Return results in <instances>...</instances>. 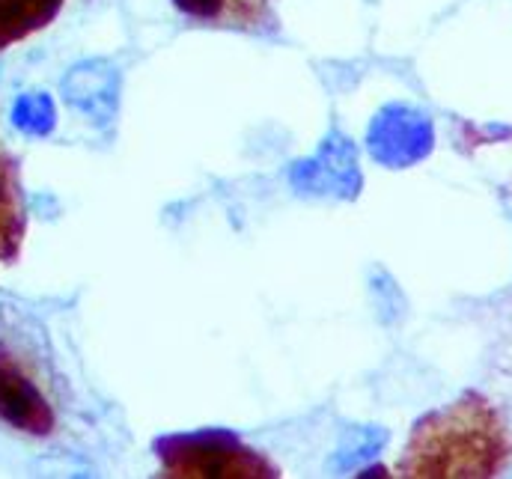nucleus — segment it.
Returning <instances> with one entry per match:
<instances>
[{
  "instance_id": "nucleus-9",
  "label": "nucleus",
  "mask_w": 512,
  "mask_h": 479,
  "mask_svg": "<svg viewBox=\"0 0 512 479\" xmlns=\"http://www.w3.org/2000/svg\"><path fill=\"white\" fill-rule=\"evenodd\" d=\"M390 435L382 426H352L343 432L337 450L328 459V471L331 474H349L364 468L367 462H373L384 447H387Z\"/></svg>"
},
{
  "instance_id": "nucleus-7",
  "label": "nucleus",
  "mask_w": 512,
  "mask_h": 479,
  "mask_svg": "<svg viewBox=\"0 0 512 479\" xmlns=\"http://www.w3.org/2000/svg\"><path fill=\"white\" fill-rule=\"evenodd\" d=\"M173 6L185 18L221 30H239L254 36L277 30L274 0H173Z\"/></svg>"
},
{
  "instance_id": "nucleus-1",
  "label": "nucleus",
  "mask_w": 512,
  "mask_h": 479,
  "mask_svg": "<svg viewBox=\"0 0 512 479\" xmlns=\"http://www.w3.org/2000/svg\"><path fill=\"white\" fill-rule=\"evenodd\" d=\"M510 450L501 414L471 393L417 420L396 468L402 477H495Z\"/></svg>"
},
{
  "instance_id": "nucleus-6",
  "label": "nucleus",
  "mask_w": 512,
  "mask_h": 479,
  "mask_svg": "<svg viewBox=\"0 0 512 479\" xmlns=\"http://www.w3.org/2000/svg\"><path fill=\"white\" fill-rule=\"evenodd\" d=\"M0 420L27 435H51L57 414L21 360L0 346Z\"/></svg>"
},
{
  "instance_id": "nucleus-4",
  "label": "nucleus",
  "mask_w": 512,
  "mask_h": 479,
  "mask_svg": "<svg viewBox=\"0 0 512 479\" xmlns=\"http://www.w3.org/2000/svg\"><path fill=\"white\" fill-rule=\"evenodd\" d=\"M370 155L390 170L414 167L435 149V128L426 111L402 102H390L367 128Z\"/></svg>"
},
{
  "instance_id": "nucleus-3",
  "label": "nucleus",
  "mask_w": 512,
  "mask_h": 479,
  "mask_svg": "<svg viewBox=\"0 0 512 479\" xmlns=\"http://www.w3.org/2000/svg\"><path fill=\"white\" fill-rule=\"evenodd\" d=\"M286 179L301 197L352 203L364 188L358 146L343 131L331 128L310 155L292 161Z\"/></svg>"
},
{
  "instance_id": "nucleus-8",
  "label": "nucleus",
  "mask_w": 512,
  "mask_h": 479,
  "mask_svg": "<svg viewBox=\"0 0 512 479\" xmlns=\"http://www.w3.org/2000/svg\"><path fill=\"white\" fill-rule=\"evenodd\" d=\"M63 0H0V48L54 21Z\"/></svg>"
},
{
  "instance_id": "nucleus-11",
  "label": "nucleus",
  "mask_w": 512,
  "mask_h": 479,
  "mask_svg": "<svg viewBox=\"0 0 512 479\" xmlns=\"http://www.w3.org/2000/svg\"><path fill=\"white\" fill-rule=\"evenodd\" d=\"M12 125L27 137H48L57 125V108L48 93H21L12 105Z\"/></svg>"
},
{
  "instance_id": "nucleus-5",
  "label": "nucleus",
  "mask_w": 512,
  "mask_h": 479,
  "mask_svg": "<svg viewBox=\"0 0 512 479\" xmlns=\"http://www.w3.org/2000/svg\"><path fill=\"white\" fill-rule=\"evenodd\" d=\"M120 90H123L120 69L102 57L75 63L60 81V93L66 105L78 111L81 117H87L96 128H108L117 120Z\"/></svg>"
},
{
  "instance_id": "nucleus-10",
  "label": "nucleus",
  "mask_w": 512,
  "mask_h": 479,
  "mask_svg": "<svg viewBox=\"0 0 512 479\" xmlns=\"http://www.w3.org/2000/svg\"><path fill=\"white\" fill-rule=\"evenodd\" d=\"M24 233V212L15 191V176L6 161H0V259H12L18 253Z\"/></svg>"
},
{
  "instance_id": "nucleus-2",
  "label": "nucleus",
  "mask_w": 512,
  "mask_h": 479,
  "mask_svg": "<svg viewBox=\"0 0 512 479\" xmlns=\"http://www.w3.org/2000/svg\"><path fill=\"white\" fill-rule=\"evenodd\" d=\"M167 477H280L277 468L230 429L167 435L155 444Z\"/></svg>"
}]
</instances>
